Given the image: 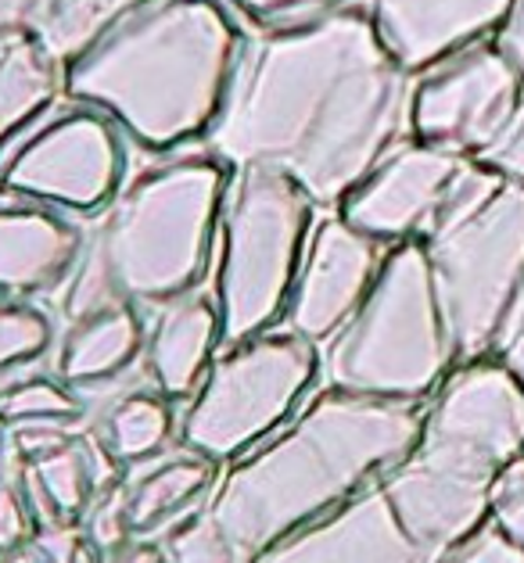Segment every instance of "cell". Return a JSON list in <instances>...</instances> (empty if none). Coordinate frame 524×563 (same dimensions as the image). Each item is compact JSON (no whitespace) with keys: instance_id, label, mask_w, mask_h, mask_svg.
Returning a JSON list of instances; mask_svg holds the SVG:
<instances>
[{"instance_id":"6da1fadb","label":"cell","mask_w":524,"mask_h":563,"mask_svg":"<svg viewBox=\"0 0 524 563\" xmlns=\"http://www.w3.org/2000/svg\"><path fill=\"white\" fill-rule=\"evenodd\" d=\"M413 73L360 8L292 25H244L219 115L198 151L227 169H273L320 212L410 141Z\"/></svg>"},{"instance_id":"7a4b0ae2","label":"cell","mask_w":524,"mask_h":563,"mask_svg":"<svg viewBox=\"0 0 524 563\" xmlns=\"http://www.w3.org/2000/svg\"><path fill=\"white\" fill-rule=\"evenodd\" d=\"M421 428L417 402L327 388L284 431L230 463L209 514L252 563L262 549L378 485L410 456Z\"/></svg>"},{"instance_id":"3957f363","label":"cell","mask_w":524,"mask_h":563,"mask_svg":"<svg viewBox=\"0 0 524 563\" xmlns=\"http://www.w3.org/2000/svg\"><path fill=\"white\" fill-rule=\"evenodd\" d=\"M244 36L223 0H148L65 65V98L112 115L133 151L198 147Z\"/></svg>"},{"instance_id":"277c9868","label":"cell","mask_w":524,"mask_h":563,"mask_svg":"<svg viewBox=\"0 0 524 563\" xmlns=\"http://www.w3.org/2000/svg\"><path fill=\"white\" fill-rule=\"evenodd\" d=\"M230 169L198 147L151 155L108 209L87 219V255L68 287V316L101 306L165 309L201 291L219 252Z\"/></svg>"},{"instance_id":"5b68a950","label":"cell","mask_w":524,"mask_h":563,"mask_svg":"<svg viewBox=\"0 0 524 563\" xmlns=\"http://www.w3.org/2000/svg\"><path fill=\"white\" fill-rule=\"evenodd\" d=\"M452 355L432 266L421 241L389 249L363 306L341 327L327 352L330 388L417 402L443 380Z\"/></svg>"},{"instance_id":"8992f818","label":"cell","mask_w":524,"mask_h":563,"mask_svg":"<svg viewBox=\"0 0 524 563\" xmlns=\"http://www.w3.org/2000/svg\"><path fill=\"white\" fill-rule=\"evenodd\" d=\"M320 209L273 169H230L219 219L216 306L223 349L266 334L284 320L287 298Z\"/></svg>"},{"instance_id":"52a82bcc","label":"cell","mask_w":524,"mask_h":563,"mask_svg":"<svg viewBox=\"0 0 524 563\" xmlns=\"http://www.w3.org/2000/svg\"><path fill=\"white\" fill-rule=\"evenodd\" d=\"M320 349L284 327L223 349L190 398L181 438L190 452L233 463L277 434L313 388Z\"/></svg>"},{"instance_id":"ba28073f","label":"cell","mask_w":524,"mask_h":563,"mask_svg":"<svg viewBox=\"0 0 524 563\" xmlns=\"http://www.w3.org/2000/svg\"><path fill=\"white\" fill-rule=\"evenodd\" d=\"M452 355L485 352L524 284V184L506 180L424 241Z\"/></svg>"},{"instance_id":"9c48e42d","label":"cell","mask_w":524,"mask_h":563,"mask_svg":"<svg viewBox=\"0 0 524 563\" xmlns=\"http://www.w3.org/2000/svg\"><path fill=\"white\" fill-rule=\"evenodd\" d=\"M130 155L112 115L62 98L0 155V195L94 219L127 184Z\"/></svg>"},{"instance_id":"30bf717a","label":"cell","mask_w":524,"mask_h":563,"mask_svg":"<svg viewBox=\"0 0 524 563\" xmlns=\"http://www.w3.org/2000/svg\"><path fill=\"white\" fill-rule=\"evenodd\" d=\"M524 104V79L492 40L463 47L413 76V141L481 162Z\"/></svg>"},{"instance_id":"8fae6325","label":"cell","mask_w":524,"mask_h":563,"mask_svg":"<svg viewBox=\"0 0 524 563\" xmlns=\"http://www.w3.org/2000/svg\"><path fill=\"white\" fill-rule=\"evenodd\" d=\"M524 445V388L500 366H467L452 374L424 428L413 456L460 477L495 485L500 466Z\"/></svg>"},{"instance_id":"7c38bea8","label":"cell","mask_w":524,"mask_h":563,"mask_svg":"<svg viewBox=\"0 0 524 563\" xmlns=\"http://www.w3.org/2000/svg\"><path fill=\"white\" fill-rule=\"evenodd\" d=\"M460 155L424 141H403L389 151L367 180L338 205V216L381 249L424 241L449 198L452 180L463 169Z\"/></svg>"},{"instance_id":"4fadbf2b","label":"cell","mask_w":524,"mask_h":563,"mask_svg":"<svg viewBox=\"0 0 524 563\" xmlns=\"http://www.w3.org/2000/svg\"><path fill=\"white\" fill-rule=\"evenodd\" d=\"M384 255L389 249L363 238L338 212H320L309 230L306 255H302L281 327L306 338L316 349L324 341H335L370 295Z\"/></svg>"},{"instance_id":"5bb4252c","label":"cell","mask_w":524,"mask_h":563,"mask_svg":"<svg viewBox=\"0 0 524 563\" xmlns=\"http://www.w3.org/2000/svg\"><path fill=\"white\" fill-rule=\"evenodd\" d=\"M87 255V219L0 195V298L68 291Z\"/></svg>"},{"instance_id":"9a60e30c","label":"cell","mask_w":524,"mask_h":563,"mask_svg":"<svg viewBox=\"0 0 524 563\" xmlns=\"http://www.w3.org/2000/svg\"><path fill=\"white\" fill-rule=\"evenodd\" d=\"M252 563H427L381 485L363 488L313 525L273 542Z\"/></svg>"},{"instance_id":"2e32d148","label":"cell","mask_w":524,"mask_h":563,"mask_svg":"<svg viewBox=\"0 0 524 563\" xmlns=\"http://www.w3.org/2000/svg\"><path fill=\"white\" fill-rule=\"evenodd\" d=\"M374 22L381 44L406 73H424L435 62L489 40L514 0H341Z\"/></svg>"},{"instance_id":"e0dca14e","label":"cell","mask_w":524,"mask_h":563,"mask_svg":"<svg viewBox=\"0 0 524 563\" xmlns=\"http://www.w3.org/2000/svg\"><path fill=\"white\" fill-rule=\"evenodd\" d=\"M116 456L94 434H76L73 442L22 463V492L33 503L40 528H79L94 499L116 485Z\"/></svg>"},{"instance_id":"ac0fdd59","label":"cell","mask_w":524,"mask_h":563,"mask_svg":"<svg viewBox=\"0 0 524 563\" xmlns=\"http://www.w3.org/2000/svg\"><path fill=\"white\" fill-rule=\"evenodd\" d=\"M219 345H223V320L212 295L198 291L165 306L148 338V366L159 391L170 402L195 398Z\"/></svg>"},{"instance_id":"d6986e66","label":"cell","mask_w":524,"mask_h":563,"mask_svg":"<svg viewBox=\"0 0 524 563\" xmlns=\"http://www.w3.org/2000/svg\"><path fill=\"white\" fill-rule=\"evenodd\" d=\"M148 349L144 316L133 306H101L79 316L58 345V380L68 388H94L112 384L141 360Z\"/></svg>"},{"instance_id":"ffe728a7","label":"cell","mask_w":524,"mask_h":563,"mask_svg":"<svg viewBox=\"0 0 524 563\" xmlns=\"http://www.w3.org/2000/svg\"><path fill=\"white\" fill-rule=\"evenodd\" d=\"M65 98V65L36 36H0V155Z\"/></svg>"},{"instance_id":"44dd1931","label":"cell","mask_w":524,"mask_h":563,"mask_svg":"<svg viewBox=\"0 0 524 563\" xmlns=\"http://www.w3.org/2000/svg\"><path fill=\"white\" fill-rule=\"evenodd\" d=\"M219 485V463L184 452V456L162 460L127 488L130 528L133 534H148L162 525H176L201 496H209Z\"/></svg>"},{"instance_id":"7402d4cb","label":"cell","mask_w":524,"mask_h":563,"mask_svg":"<svg viewBox=\"0 0 524 563\" xmlns=\"http://www.w3.org/2000/svg\"><path fill=\"white\" fill-rule=\"evenodd\" d=\"M173 438V406L162 391H130L108 406L101 442L119 463H151Z\"/></svg>"},{"instance_id":"603a6c76","label":"cell","mask_w":524,"mask_h":563,"mask_svg":"<svg viewBox=\"0 0 524 563\" xmlns=\"http://www.w3.org/2000/svg\"><path fill=\"white\" fill-rule=\"evenodd\" d=\"M0 420L8 428H19V423H79L83 402L65 380L25 377L0 391Z\"/></svg>"},{"instance_id":"cb8c5ba5","label":"cell","mask_w":524,"mask_h":563,"mask_svg":"<svg viewBox=\"0 0 524 563\" xmlns=\"http://www.w3.org/2000/svg\"><path fill=\"white\" fill-rule=\"evenodd\" d=\"M141 4H148V0H73V8L40 36V44H44L62 65H68L83 47L94 44L108 25L119 22L122 15H130V11H137Z\"/></svg>"},{"instance_id":"d4e9b609","label":"cell","mask_w":524,"mask_h":563,"mask_svg":"<svg viewBox=\"0 0 524 563\" xmlns=\"http://www.w3.org/2000/svg\"><path fill=\"white\" fill-rule=\"evenodd\" d=\"M162 549L170 563H248L230 534L219 528V520L209 514V506L176 520L165 531Z\"/></svg>"},{"instance_id":"484cf974","label":"cell","mask_w":524,"mask_h":563,"mask_svg":"<svg viewBox=\"0 0 524 563\" xmlns=\"http://www.w3.org/2000/svg\"><path fill=\"white\" fill-rule=\"evenodd\" d=\"M54 341V327L33 301L0 298V374L40 360Z\"/></svg>"},{"instance_id":"4316f807","label":"cell","mask_w":524,"mask_h":563,"mask_svg":"<svg viewBox=\"0 0 524 563\" xmlns=\"http://www.w3.org/2000/svg\"><path fill=\"white\" fill-rule=\"evenodd\" d=\"M83 534L101 549V553L112 560L116 553L130 545L133 528H130V506H127V488L112 485L105 488L98 499H94L90 514H87V528Z\"/></svg>"},{"instance_id":"83f0119b","label":"cell","mask_w":524,"mask_h":563,"mask_svg":"<svg viewBox=\"0 0 524 563\" xmlns=\"http://www.w3.org/2000/svg\"><path fill=\"white\" fill-rule=\"evenodd\" d=\"M40 534V520L33 514L30 496L15 481H0V556L19 553L33 545Z\"/></svg>"},{"instance_id":"f1b7e54d","label":"cell","mask_w":524,"mask_h":563,"mask_svg":"<svg viewBox=\"0 0 524 563\" xmlns=\"http://www.w3.org/2000/svg\"><path fill=\"white\" fill-rule=\"evenodd\" d=\"M244 25H292L324 15L341 0H223Z\"/></svg>"},{"instance_id":"f546056e","label":"cell","mask_w":524,"mask_h":563,"mask_svg":"<svg viewBox=\"0 0 524 563\" xmlns=\"http://www.w3.org/2000/svg\"><path fill=\"white\" fill-rule=\"evenodd\" d=\"M435 563H524V549L500 525L478 528Z\"/></svg>"},{"instance_id":"4dcf8cb0","label":"cell","mask_w":524,"mask_h":563,"mask_svg":"<svg viewBox=\"0 0 524 563\" xmlns=\"http://www.w3.org/2000/svg\"><path fill=\"white\" fill-rule=\"evenodd\" d=\"M73 0H0V36H44Z\"/></svg>"},{"instance_id":"1f68e13d","label":"cell","mask_w":524,"mask_h":563,"mask_svg":"<svg viewBox=\"0 0 524 563\" xmlns=\"http://www.w3.org/2000/svg\"><path fill=\"white\" fill-rule=\"evenodd\" d=\"M492 510H495V525L524 549V463H510L495 477Z\"/></svg>"},{"instance_id":"d6a6232c","label":"cell","mask_w":524,"mask_h":563,"mask_svg":"<svg viewBox=\"0 0 524 563\" xmlns=\"http://www.w3.org/2000/svg\"><path fill=\"white\" fill-rule=\"evenodd\" d=\"M76 438L73 423H19L15 434H11V445H15L22 463H33L47 452L68 445Z\"/></svg>"},{"instance_id":"836d02e7","label":"cell","mask_w":524,"mask_h":563,"mask_svg":"<svg viewBox=\"0 0 524 563\" xmlns=\"http://www.w3.org/2000/svg\"><path fill=\"white\" fill-rule=\"evenodd\" d=\"M481 166L495 169L500 176H506V180L524 184V104H521L517 119L510 122V130L503 133V141L481 158Z\"/></svg>"},{"instance_id":"e575fe53","label":"cell","mask_w":524,"mask_h":563,"mask_svg":"<svg viewBox=\"0 0 524 563\" xmlns=\"http://www.w3.org/2000/svg\"><path fill=\"white\" fill-rule=\"evenodd\" d=\"M500 349L506 355V366L517 374V384L524 388V284L514 298V306H510L506 320H503V331H500Z\"/></svg>"},{"instance_id":"d590c367","label":"cell","mask_w":524,"mask_h":563,"mask_svg":"<svg viewBox=\"0 0 524 563\" xmlns=\"http://www.w3.org/2000/svg\"><path fill=\"white\" fill-rule=\"evenodd\" d=\"M492 44L503 51V58L517 68V76L524 79V0H514L506 11V19L495 30Z\"/></svg>"},{"instance_id":"8d00e7d4","label":"cell","mask_w":524,"mask_h":563,"mask_svg":"<svg viewBox=\"0 0 524 563\" xmlns=\"http://www.w3.org/2000/svg\"><path fill=\"white\" fill-rule=\"evenodd\" d=\"M112 563H170V556H165L162 542H130L112 556Z\"/></svg>"},{"instance_id":"74e56055","label":"cell","mask_w":524,"mask_h":563,"mask_svg":"<svg viewBox=\"0 0 524 563\" xmlns=\"http://www.w3.org/2000/svg\"><path fill=\"white\" fill-rule=\"evenodd\" d=\"M108 556L101 553L98 545H94L87 534L79 531V539H76V545H73V553H68V560L65 563H105Z\"/></svg>"},{"instance_id":"f35d334b","label":"cell","mask_w":524,"mask_h":563,"mask_svg":"<svg viewBox=\"0 0 524 563\" xmlns=\"http://www.w3.org/2000/svg\"><path fill=\"white\" fill-rule=\"evenodd\" d=\"M0 563H51L44 553H40L36 545H25L19 549V553H8V556H0Z\"/></svg>"},{"instance_id":"ab89813d","label":"cell","mask_w":524,"mask_h":563,"mask_svg":"<svg viewBox=\"0 0 524 563\" xmlns=\"http://www.w3.org/2000/svg\"><path fill=\"white\" fill-rule=\"evenodd\" d=\"M4 428H8V423L0 420V460H4Z\"/></svg>"}]
</instances>
